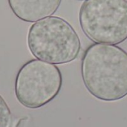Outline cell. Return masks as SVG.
Wrapping results in <instances>:
<instances>
[{"label": "cell", "instance_id": "obj_1", "mask_svg": "<svg viewBox=\"0 0 127 127\" xmlns=\"http://www.w3.org/2000/svg\"><path fill=\"white\" fill-rule=\"evenodd\" d=\"M81 76L87 91L106 102L127 96V52L119 46L91 45L81 61Z\"/></svg>", "mask_w": 127, "mask_h": 127}, {"label": "cell", "instance_id": "obj_2", "mask_svg": "<svg viewBox=\"0 0 127 127\" xmlns=\"http://www.w3.org/2000/svg\"><path fill=\"white\" fill-rule=\"evenodd\" d=\"M27 42L36 58L55 65L74 61L81 49L74 28L59 16H49L34 22L28 30Z\"/></svg>", "mask_w": 127, "mask_h": 127}, {"label": "cell", "instance_id": "obj_3", "mask_svg": "<svg viewBox=\"0 0 127 127\" xmlns=\"http://www.w3.org/2000/svg\"><path fill=\"white\" fill-rule=\"evenodd\" d=\"M85 35L96 43L118 45L127 39V1L85 0L79 12Z\"/></svg>", "mask_w": 127, "mask_h": 127}, {"label": "cell", "instance_id": "obj_4", "mask_svg": "<svg viewBox=\"0 0 127 127\" xmlns=\"http://www.w3.org/2000/svg\"><path fill=\"white\" fill-rule=\"evenodd\" d=\"M62 86L63 76L57 66L39 59H32L18 71L14 90L22 106L36 109L55 99Z\"/></svg>", "mask_w": 127, "mask_h": 127}, {"label": "cell", "instance_id": "obj_5", "mask_svg": "<svg viewBox=\"0 0 127 127\" xmlns=\"http://www.w3.org/2000/svg\"><path fill=\"white\" fill-rule=\"evenodd\" d=\"M13 13L20 20L35 22L52 16L62 0H7Z\"/></svg>", "mask_w": 127, "mask_h": 127}, {"label": "cell", "instance_id": "obj_6", "mask_svg": "<svg viewBox=\"0 0 127 127\" xmlns=\"http://www.w3.org/2000/svg\"><path fill=\"white\" fill-rule=\"evenodd\" d=\"M12 122L11 111L5 100L0 95V127H11Z\"/></svg>", "mask_w": 127, "mask_h": 127}, {"label": "cell", "instance_id": "obj_7", "mask_svg": "<svg viewBox=\"0 0 127 127\" xmlns=\"http://www.w3.org/2000/svg\"><path fill=\"white\" fill-rule=\"evenodd\" d=\"M77 1H83V0H77Z\"/></svg>", "mask_w": 127, "mask_h": 127}, {"label": "cell", "instance_id": "obj_8", "mask_svg": "<svg viewBox=\"0 0 127 127\" xmlns=\"http://www.w3.org/2000/svg\"><path fill=\"white\" fill-rule=\"evenodd\" d=\"M125 1H127V0H125Z\"/></svg>", "mask_w": 127, "mask_h": 127}]
</instances>
